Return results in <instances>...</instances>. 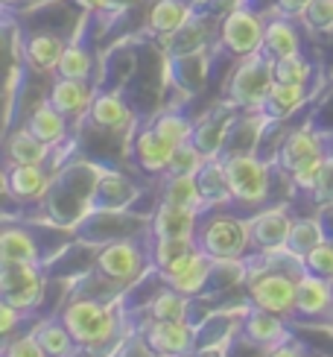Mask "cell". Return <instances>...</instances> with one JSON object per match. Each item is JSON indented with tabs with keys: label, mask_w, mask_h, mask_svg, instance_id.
I'll return each mask as SVG.
<instances>
[{
	"label": "cell",
	"mask_w": 333,
	"mask_h": 357,
	"mask_svg": "<svg viewBox=\"0 0 333 357\" xmlns=\"http://www.w3.org/2000/svg\"><path fill=\"white\" fill-rule=\"evenodd\" d=\"M149 126H153L161 138H166V141L176 144V146H178V144H187V141L193 138V129H196V126L187 121V117L178 114V112H161Z\"/></svg>",
	"instance_id": "obj_35"
},
{
	"label": "cell",
	"mask_w": 333,
	"mask_h": 357,
	"mask_svg": "<svg viewBox=\"0 0 333 357\" xmlns=\"http://www.w3.org/2000/svg\"><path fill=\"white\" fill-rule=\"evenodd\" d=\"M295 314L304 319H322L333 314V281L319 278L313 273L298 275V296H295Z\"/></svg>",
	"instance_id": "obj_11"
},
{
	"label": "cell",
	"mask_w": 333,
	"mask_h": 357,
	"mask_svg": "<svg viewBox=\"0 0 333 357\" xmlns=\"http://www.w3.org/2000/svg\"><path fill=\"white\" fill-rule=\"evenodd\" d=\"M24 317H26L24 310L12 307V305H6V302H0V331H3V337H6V340L12 337V331L18 328V322H21Z\"/></svg>",
	"instance_id": "obj_44"
},
{
	"label": "cell",
	"mask_w": 333,
	"mask_h": 357,
	"mask_svg": "<svg viewBox=\"0 0 333 357\" xmlns=\"http://www.w3.org/2000/svg\"><path fill=\"white\" fill-rule=\"evenodd\" d=\"M281 317L269 314V310H261V307H251V314L243 319V337L249 340L251 346H261V349H275L281 346L284 340H290L286 334Z\"/></svg>",
	"instance_id": "obj_17"
},
{
	"label": "cell",
	"mask_w": 333,
	"mask_h": 357,
	"mask_svg": "<svg viewBox=\"0 0 333 357\" xmlns=\"http://www.w3.org/2000/svg\"><path fill=\"white\" fill-rule=\"evenodd\" d=\"M149 351L161 357H185L196 349V325L190 322H153L144 331Z\"/></svg>",
	"instance_id": "obj_10"
},
{
	"label": "cell",
	"mask_w": 333,
	"mask_h": 357,
	"mask_svg": "<svg viewBox=\"0 0 333 357\" xmlns=\"http://www.w3.org/2000/svg\"><path fill=\"white\" fill-rule=\"evenodd\" d=\"M82 6H94V9H109L111 0H79Z\"/></svg>",
	"instance_id": "obj_48"
},
{
	"label": "cell",
	"mask_w": 333,
	"mask_h": 357,
	"mask_svg": "<svg viewBox=\"0 0 333 357\" xmlns=\"http://www.w3.org/2000/svg\"><path fill=\"white\" fill-rule=\"evenodd\" d=\"M50 102L62 112L65 117H73L85 109H91V102H94V94H91V88L85 79H68V77H59L53 82V91H50Z\"/></svg>",
	"instance_id": "obj_20"
},
{
	"label": "cell",
	"mask_w": 333,
	"mask_h": 357,
	"mask_svg": "<svg viewBox=\"0 0 333 357\" xmlns=\"http://www.w3.org/2000/svg\"><path fill=\"white\" fill-rule=\"evenodd\" d=\"M322 241H327V237H325V229H322L319 220H313V217L293 220V231H290V241H286V249L284 252L290 258H295L298 264H304V258Z\"/></svg>",
	"instance_id": "obj_27"
},
{
	"label": "cell",
	"mask_w": 333,
	"mask_h": 357,
	"mask_svg": "<svg viewBox=\"0 0 333 357\" xmlns=\"http://www.w3.org/2000/svg\"><path fill=\"white\" fill-rule=\"evenodd\" d=\"M6 155H9V161H15V165H41L44 167V161L50 155V144H44L41 138H36L33 132L24 126V129L9 135Z\"/></svg>",
	"instance_id": "obj_26"
},
{
	"label": "cell",
	"mask_w": 333,
	"mask_h": 357,
	"mask_svg": "<svg viewBox=\"0 0 333 357\" xmlns=\"http://www.w3.org/2000/svg\"><path fill=\"white\" fill-rule=\"evenodd\" d=\"M199 252L202 249H199V243H196V237H166V241L153 237L149 261H153V266L161 275H176L181 270H187Z\"/></svg>",
	"instance_id": "obj_12"
},
{
	"label": "cell",
	"mask_w": 333,
	"mask_h": 357,
	"mask_svg": "<svg viewBox=\"0 0 333 357\" xmlns=\"http://www.w3.org/2000/svg\"><path fill=\"white\" fill-rule=\"evenodd\" d=\"M199 222H202V211H190V208L161 202L158 211L153 214V222H149V231L158 241H166V237H196Z\"/></svg>",
	"instance_id": "obj_14"
},
{
	"label": "cell",
	"mask_w": 333,
	"mask_h": 357,
	"mask_svg": "<svg viewBox=\"0 0 333 357\" xmlns=\"http://www.w3.org/2000/svg\"><path fill=\"white\" fill-rule=\"evenodd\" d=\"M161 202H170V205H178V208H190V211H205L208 208L196 176H166Z\"/></svg>",
	"instance_id": "obj_30"
},
{
	"label": "cell",
	"mask_w": 333,
	"mask_h": 357,
	"mask_svg": "<svg viewBox=\"0 0 333 357\" xmlns=\"http://www.w3.org/2000/svg\"><path fill=\"white\" fill-rule=\"evenodd\" d=\"M187 18H190V6L185 0H161V3H155L153 15H149V24L161 36H176L187 24Z\"/></svg>",
	"instance_id": "obj_34"
},
{
	"label": "cell",
	"mask_w": 333,
	"mask_h": 357,
	"mask_svg": "<svg viewBox=\"0 0 333 357\" xmlns=\"http://www.w3.org/2000/svg\"><path fill=\"white\" fill-rule=\"evenodd\" d=\"M214 273H217V261L210 255H205V252H199L187 270H181L176 275H161V278H164L166 287H173V290L185 293V296L193 299V296H199V293L208 290V284L214 281Z\"/></svg>",
	"instance_id": "obj_18"
},
{
	"label": "cell",
	"mask_w": 333,
	"mask_h": 357,
	"mask_svg": "<svg viewBox=\"0 0 333 357\" xmlns=\"http://www.w3.org/2000/svg\"><path fill=\"white\" fill-rule=\"evenodd\" d=\"M59 319L65 328L73 334L77 346L85 351H94L109 346L117 334V314L111 305L97 302V299H73L62 307Z\"/></svg>",
	"instance_id": "obj_1"
},
{
	"label": "cell",
	"mask_w": 333,
	"mask_h": 357,
	"mask_svg": "<svg viewBox=\"0 0 333 357\" xmlns=\"http://www.w3.org/2000/svg\"><path fill=\"white\" fill-rule=\"evenodd\" d=\"M304 273V270H301ZM301 273H286V270H257L249 273V302L251 307L269 310L281 319H293L295 314V296H298V275Z\"/></svg>",
	"instance_id": "obj_4"
},
{
	"label": "cell",
	"mask_w": 333,
	"mask_h": 357,
	"mask_svg": "<svg viewBox=\"0 0 333 357\" xmlns=\"http://www.w3.org/2000/svg\"><path fill=\"white\" fill-rule=\"evenodd\" d=\"M144 252L138 243L132 241H114L109 243L105 249H100L97 255V273L102 278L114 281V284H129V281H134L141 273H144Z\"/></svg>",
	"instance_id": "obj_8"
},
{
	"label": "cell",
	"mask_w": 333,
	"mask_h": 357,
	"mask_svg": "<svg viewBox=\"0 0 333 357\" xmlns=\"http://www.w3.org/2000/svg\"><path fill=\"white\" fill-rule=\"evenodd\" d=\"M319 155H327V153H325L322 138L316 135V132H313L310 126H301V129H295L293 135L281 144L278 165H281V170L293 173V170H298L301 165H304V161L319 158Z\"/></svg>",
	"instance_id": "obj_16"
},
{
	"label": "cell",
	"mask_w": 333,
	"mask_h": 357,
	"mask_svg": "<svg viewBox=\"0 0 333 357\" xmlns=\"http://www.w3.org/2000/svg\"><path fill=\"white\" fill-rule=\"evenodd\" d=\"M91 121H94L100 129H123L132 121V112L126 109L123 97L117 94H97L94 102H91Z\"/></svg>",
	"instance_id": "obj_31"
},
{
	"label": "cell",
	"mask_w": 333,
	"mask_h": 357,
	"mask_svg": "<svg viewBox=\"0 0 333 357\" xmlns=\"http://www.w3.org/2000/svg\"><path fill=\"white\" fill-rule=\"evenodd\" d=\"M263 33H266V21L261 15H254L249 9H234L229 18L222 21V47L231 56L246 59L257 50H263Z\"/></svg>",
	"instance_id": "obj_7"
},
{
	"label": "cell",
	"mask_w": 333,
	"mask_h": 357,
	"mask_svg": "<svg viewBox=\"0 0 333 357\" xmlns=\"http://www.w3.org/2000/svg\"><path fill=\"white\" fill-rule=\"evenodd\" d=\"M6 190L15 199L29 202V199H41L50 190V176L44 173L41 165H6Z\"/></svg>",
	"instance_id": "obj_15"
},
{
	"label": "cell",
	"mask_w": 333,
	"mask_h": 357,
	"mask_svg": "<svg viewBox=\"0 0 333 357\" xmlns=\"http://www.w3.org/2000/svg\"><path fill=\"white\" fill-rule=\"evenodd\" d=\"M249 226H251V246L263 252L266 258H272L286 249V241H290L293 231V217L286 214V208H266V211L249 217Z\"/></svg>",
	"instance_id": "obj_9"
},
{
	"label": "cell",
	"mask_w": 333,
	"mask_h": 357,
	"mask_svg": "<svg viewBox=\"0 0 333 357\" xmlns=\"http://www.w3.org/2000/svg\"><path fill=\"white\" fill-rule=\"evenodd\" d=\"M313 199L319 205H333V155H325V167L313 188Z\"/></svg>",
	"instance_id": "obj_43"
},
{
	"label": "cell",
	"mask_w": 333,
	"mask_h": 357,
	"mask_svg": "<svg viewBox=\"0 0 333 357\" xmlns=\"http://www.w3.org/2000/svg\"><path fill=\"white\" fill-rule=\"evenodd\" d=\"M263 53L278 59H286V56H295L301 53V38H298V29L290 24V18H272L266 21V33H263Z\"/></svg>",
	"instance_id": "obj_22"
},
{
	"label": "cell",
	"mask_w": 333,
	"mask_h": 357,
	"mask_svg": "<svg viewBox=\"0 0 333 357\" xmlns=\"http://www.w3.org/2000/svg\"><path fill=\"white\" fill-rule=\"evenodd\" d=\"M322 167H325V155L304 161V165H301L298 170H293V173H290L293 185H295L298 190H307V193H313L316 182H319V176H322Z\"/></svg>",
	"instance_id": "obj_41"
},
{
	"label": "cell",
	"mask_w": 333,
	"mask_h": 357,
	"mask_svg": "<svg viewBox=\"0 0 333 357\" xmlns=\"http://www.w3.org/2000/svg\"><path fill=\"white\" fill-rule=\"evenodd\" d=\"M205 161H208V155H205L193 141L178 144V146H176V153H173L170 167H166L164 176H196V173H199V167L205 165Z\"/></svg>",
	"instance_id": "obj_36"
},
{
	"label": "cell",
	"mask_w": 333,
	"mask_h": 357,
	"mask_svg": "<svg viewBox=\"0 0 333 357\" xmlns=\"http://www.w3.org/2000/svg\"><path fill=\"white\" fill-rule=\"evenodd\" d=\"M0 261H21V264H41V246L24 226H6L0 234Z\"/></svg>",
	"instance_id": "obj_21"
},
{
	"label": "cell",
	"mask_w": 333,
	"mask_h": 357,
	"mask_svg": "<svg viewBox=\"0 0 333 357\" xmlns=\"http://www.w3.org/2000/svg\"><path fill=\"white\" fill-rule=\"evenodd\" d=\"M196 243L217 264L246 261V252L254 249L249 220L234 217V214H210L205 222H199Z\"/></svg>",
	"instance_id": "obj_2"
},
{
	"label": "cell",
	"mask_w": 333,
	"mask_h": 357,
	"mask_svg": "<svg viewBox=\"0 0 333 357\" xmlns=\"http://www.w3.org/2000/svg\"><path fill=\"white\" fill-rule=\"evenodd\" d=\"M234 126V117L231 114H222L217 112L214 117H205V121L193 129V144L208 155V158H219L222 153V144L229 141V132Z\"/></svg>",
	"instance_id": "obj_23"
},
{
	"label": "cell",
	"mask_w": 333,
	"mask_h": 357,
	"mask_svg": "<svg viewBox=\"0 0 333 357\" xmlns=\"http://www.w3.org/2000/svg\"><path fill=\"white\" fill-rule=\"evenodd\" d=\"M196 182H199L205 205L231 202V188H229V176H225V161L222 158H208L199 167V173H196Z\"/></svg>",
	"instance_id": "obj_25"
},
{
	"label": "cell",
	"mask_w": 333,
	"mask_h": 357,
	"mask_svg": "<svg viewBox=\"0 0 333 357\" xmlns=\"http://www.w3.org/2000/svg\"><path fill=\"white\" fill-rule=\"evenodd\" d=\"M307 79H310V62L301 53L278 59V62H275V82H284V85H307Z\"/></svg>",
	"instance_id": "obj_38"
},
{
	"label": "cell",
	"mask_w": 333,
	"mask_h": 357,
	"mask_svg": "<svg viewBox=\"0 0 333 357\" xmlns=\"http://www.w3.org/2000/svg\"><path fill=\"white\" fill-rule=\"evenodd\" d=\"M134 190L129 188L126 178L120 176H105L102 182H94V193H91V205H100V211H123L132 202Z\"/></svg>",
	"instance_id": "obj_32"
},
{
	"label": "cell",
	"mask_w": 333,
	"mask_h": 357,
	"mask_svg": "<svg viewBox=\"0 0 333 357\" xmlns=\"http://www.w3.org/2000/svg\"><path fill=\"white\" fill-rule=\"evenodd\" d=\"M304 100H307V85L275 82L269 97H266V102L261 106V112L269 117V121H281V117H290L298 106H304Z\"/></svg>",
	"instance_id": "obj_28"
},
{
	"label": "cell",
	"mask_w": 333,
	"mask_h": 357,
	"mask_svg": "<svg viewBox=\"0 0 333 357\" xmlns=\"http://www.w3.org/2000/svg\"><path fill=\"white\" fill-rule=\"evenodd\" d=\"M18 3H21V0H3V6H6V9H12V6H18Z\"/></svg>",
	"instance_id": "obj_49"
},
{
	"label": "cell",
	"mask_w": 333,
	"mask_h": 357,
	"mask_svg": "<svg viewBox=\"0 0 333 357\" xmlns=\"http://www.w3.org/2000/svg\"><path fill=\"white\" fill-rule=\"evenodd\" d=\"M26 129L33 132L36 138H41L44 144L56 146V144H62L65 135H68V117L59 112L50 100H44V102H38V106H36V112L29 114Z\"/></svg>",
	"instance_id": "obj_19"
},
{
	"label": "cell",
	"mask_w": 333,
	"mask_h": 357,
	"mask_svg": "<svg viewBox=\"0 0 333 357\" xmlns=\"http://www.w3.org/2000/svg\"><path fill=\"white\" fill-rule=\"evenodd\" d=\"M193 357H229V351H225V343H208V346H202L199 351H196Z\"/></svg>",
	"instance_id": "obj_47"
},
{
	"label": "cell",
	"mask_w": 333,
	"mask_h": 357,
	"mask_svg": "<svg viewBox=\"0 0 333 357\" xmlns=\"http://www.w3.org/2000/svg\"><path fill=\"white\" fill-rule=\"evenodd\" d=\"M44 299V275L38 264L0 261V302L29 314Z\"/></svg>",
	"instance_id": "obj_6"
},
{
	"label": "cell",
	"mask_w": 333,
	"mask_h": 357,
	"mask_svg": "<svg viewBox=\"0 0 333 357\" xmlns=\"http://www.w3.org/2000/svg\"><path fill=\"white\" fill-rule=\"evenodd\" d=\"M68 44L53 36V33H36L24 41V56L26 62L38 68V70H56L59 68V59H62Z\"/></svg>",
	"instance_id": "obj_24"
},
{
	"label": "cell",
	"mask_w": 333,
	"mask_h": 357,
	"mask_svg": "<svg viewBox=\"0 0 333 357\" xmlns=\"http://www.w3.org/2000/svg\"><path fill=\"white\" fill-rule=\"evenodd\" d=\"M222 161H225V176H229V188H231L234 202L257 205L269 197L272 167L266 161H261L251 153H237V155H229Z\"/></svg>",
	"instance_id": "obj_5"
},
{
	"label": "cell",
	"mask_w": 333,
	"mask_h": 357,
	"mask_svg": "<svg viewBox=\"0 0 333 357\" xmlns=\"http://www.w3.org/2000/svg\"><path fill=\"white\" fill-rule=\"evenodd\" d=\"M190 314V296L178 293L173 287H166L149 302V317L153 322H187Z\"/></svg>",
	"instance_id": "obj_33"
},
{
	"label": "cell",
	"mask_w": 333,
	"mask_h": 357,
	"mask_svg": "<svg viewBox=\"0 0 333 357\" xmlns=\"http://www.w3.org/2000/svg\"><path fill=\"white\" fill-rule=\"evenodd\" d=\"M272 85H275V59L266 56L263 50H257L246 56L240 68L231 73L225 97L234 109H261Z\"/></svg>",
	"instance_id": "obj_3"
},
{
	"label": "cell",
	"mask_w": 333,
	"mask_h": 357,
	"mask_svg": "<svg viewBox=\"0 0 333 357\" xmlns=\"http://www.w3.org/2000/svg\"><path fill=\"white\" fill-rule=\"evenodd\" d=\"M301 266H304L307 273H313V275L333 281V241H322V243L304 258V264H301Z\"/></svg>",
	"instance_id": "obj_39"
},
{
	"label": "cell",
	"mask_w": 333,
	"mask_h": 357,
	"mask_svg": "<svg viewBox=\"0 0 333 357\" xmlns=\"http://www.w3.org/2000/svg\"><path fill=\"white\" fill-rule=\"evenodd\" d=\"M3 357H47V354H44V349L38 346L36 334H26V337L6 340V346H3Z\"/></svg>",
	"instance_id": "obj_42"
},
{
	"label": "cell",
	"mask_w": 333,
	"mask_h": 357,
	"mask_svg": "<svg viewBox=\"0 0 333 357\" xmlns=\"http://www.w3.org/2000/svg\"><path fill=\"white\" fill-rule=\"evenodd\" d=\"M38 346L44 349V354L47 357H73V351H77V340H73V334L65 328L62 319H47L41 322L38 328L33 331Z\"/></svg>",
	"instance_id": "obj_29"
},
{
	"label": "cell",
	"mask_w": 333,
	"mask_h": 357,
	"mask_svg": "<svg viewBox=\"0 0 333 357\" xmlns=\"http://www.w3.org/2000/svg\"><path fill=\"white\" fill-rule=\"evenodd\" d=\"M173 153H176V144L161 138L153 126L141 129L132 141L134 165H138L141 170H146V173H166V167H170V161H173Z\"/></svg>",
	"instance_id": "obj_13"
},
{
	"label": "cell",
	"mask_w": 333,
	"mask_h": 357,
	"mask_svg": "<svg viewBox=\"0 0 333 357\" xmlns=\"http://www.w3.org/2000/svg\"><path fill=\"white\" fill-rule=\"evenodd\" d=\"M59 77H68V79H88L91 73V53L82 47V44H68L62 59H59V68H56Z\"/></svg>",
	"instance_id": "obj_37"
},
{
	"label": "cell",
	"mask_w": 333,
	"mask_h": 357,
	"mask_svg": "<svg viewBox=\"0 0 333 357\" xmlns=\"http://www.w3.org/2000/svg\"><path fill=\"white\" fill-rule=\"evenodd\" d=\"M307 3L310 0H278V9H281V15H304V9H307Z\"/></svg>",
	"instance_id": "obj_46"
},
{
	"label": "cell",
	"mask_w": 333,
	"mask_h": 357,
	"mask_svg": "<svg viewBox=\"0 0 333 357\" xmlns=\"http://www.w3.org/2000/svg\"><path fill=\"white\" fill-rule=\"evenodd\" d=\"M266 357H307V354H304V349L295 343V340H284L281 346L266 349Z\"/></svg>",
	"instance_id": "obj_45"
},
{
	"label": "cell",
	"mask_w": 333,
	"mask_h": 357,
	"mask_svg": "<svg viewBox=\"0 0 333 357\" xmlns=\"http://www.w3.org/2000/svg\"><path fill=\"white\" fill-rule=\"evenodd\" d=\"M304 21L316 33H330L333 29V0H310L304 9Z\"/></svg>",
	"instance_id": "obj_40"
}]
</instances>
